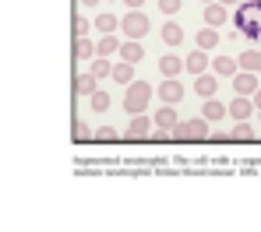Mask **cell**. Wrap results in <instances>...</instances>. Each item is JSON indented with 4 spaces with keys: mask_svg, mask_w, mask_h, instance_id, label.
<instances>
[{
    "mask_svg": "<svg viewBox=\"0 0 261 232\" xmlns=\"http://www.w3.org/2000/svg\"><path fill=\"white\" fill-rule=\"evenodd\" d=\"M233 25H237L240 36H247V39H261V0H244V4H237Z\"/></svg>",
    "mask_w": 261,
    "mask_h": 232,
    "instance_id": "1",
    "label": "cell"
},
{
    "mask_svg": "<svg viewBox=\"0 0 261 232\" xmlns=\"http://www.w3.org/2000/svg\"><path fill=\"white\" fill-rule=\"evenodd\" d=\"M148 102H152V85L148 81H130L127 92H124V109L130 116H138V113L148 109Z\"/></svg>",
    "mask_w": 261,
    "mask_h": 232,
    "instance_id": "2",
    "label": "cell"
},
{
    "mask_svg": "<svg viewBox=\"0 0 261 232\" xmlns=\"http://www.w3.org/2000/svg\"><path fill=\"white\" fill-rule=\"evenodd\" d=\"M173 141H208V120L205 116H194V120H184L170 130Z\"/></svg>",
    "mask_w": 261,
    "mask_h": 232,
    "instance_id": "3",
    "label": "cell"
},
{
    "mask_svg": "<svg viewBox=\"0 0 261 232\" xmlns=\"http://www.w3.org/2000/svg\"><path fill=\"white\" fill-rule=\"evenodd\" d=\"M148 25H152V21H148V18H145V14L134 7L130 14H124V21H120V28H124V39H141V36L148 32Z\"/></svg>",
    "mask_w": 261,
    "mask_h": 232,
    "instance_id": "4",
    "label": "cell"
},
{
    "mask_svg": "<svg viewBox=\"0 0 261 232\" xmlns=\"http://www.w3.org/2000/svg\"><path fill=\"white\" fill-rule=\"evenodd\" d=\"M233 88H237V95H254L261 88L258 74H254V71H237V74H233Z\"/></svg>",
    "mask_w": 261,
    "mask_h": 232,
    "instance_id": "5",
    "label": "cell"
},
{
    "mask_svg": "<svg viewBox=\"0 0 261 232\" xmlns=\"http://www.w3.org/2000/svg\"><path fill=\"white\" fill-rule=\"evenodd\" d=\"M226 113L233 116V120H251V113H258L254 109V102H251V95H237L229 106H226Z\"/></svg>",
    "mask_w": 261,
    "mask_h": 232,
    "instance_id": "6",
    "label": "cell"
},
{
    "mask_svg": "<svg viewBox=\"0 0 261 232\" xmlns=\"http://www.w3.org/2000/svg\"><path fill=\"white\" fill-rule=\"evenodd\" d=\"M159 98H163L166 106H176V102H184V85H180L176 78H166V81L159 85Z\"/></svg>",
    "mask_w": 261,
    "mask_h": 232,
    "instance_id": "7",
    "label": "cell"
},
{
    "mask_svg": "<svg viewBox=\"0 0 261 232\" xmlns=\"http://www.w3.org/2000/svg\"><path fill=\"white\" fill-rule=\"evenodd\" d=\"M148 134H152V120H148L145 113H138V116L130 120V127H127V134H124V138H127V141H145Z\"/></svg>",
    "mask_w": 261,
    "mask_h": 232,
    "instance_id": "8",
    "label": "cell"
},
{
    "mask_svg": "<svg viewBox=\"0 0 261 232\" xmlns=\"http://www.w3.org/2000/svg\"><path fill=\"white\" fill-rule=\"evenodd\" d=\"M152 123H155V130H173L176 123H180V116H176V109H173V106H166V109H155Z\"/></svg>",
    "mask_w": 261,
    "mask_h": 232,
    "instance_id": "9",
    "label": "cell"
},
{
    "mask_svg": "<svg viewBox=\"0 0 261 232\" xmlns=\"http://www.w3.org/2000/svg\"><path fill=\"white\" fill-rule=\"evenodd\" d=\"M226 18H229V11H226V4H219V0H212V4H205V25H226Z\"/></svg>",
    "mask_w": 261,
    "mask_h": 232,
    "instance_id": "10",
    "label": "cell"
},
{
    "mask_svg": "<svg viewBox=\"0 0 261 232\" xmlns=\"http://www.w3.org/2000/svg\"><path fill=\"white\" fill-rule=\"evenodd\" d=\"M205 67H208V53H205V49H198V53H191V56L184 60V71H191L194 78L205 74Z\"/></svg>",
    "mask_w": 261,
    "mask_h": 232,
    "instance_id": "11",
    "label": "cell"
},
{
    "mask_svg": "<svg viewBox=\"0 0 261 232\" xmlns=\"http://www.w3.org/2000/svg\"><path fill=\"white\" fill-rule=\"evenodd\" d=\"M201 116H205L208 123H216V120H222V116H226V106H222L216 95H212V98H205V106H201Z\"/></svg>",
    "mask_w": 261,
    "mask_h": 232,
    "instance_id": "12",
    "label": "cell"
},
{
    "mask_svg": "<svg viewBox=\"0 0 261 232\" xmlns=\"http://www.w3.org/2000/svg\"><path fill=\"white\" fill-rule=\"evenodd\" d=\"M180 67H184V60H180L176 53L159 56V71H163V78H176V74H180Z\"/></svg>",
    "mask_w": 261,
    "mask_h": 232,
    "instance_id": "13",
    "label": "cell"
},
{
    "mask_svg": "<svg viewBox=\"0 0 261 232\" xmlns=\"http://www.w3.org/2000/svg\"><path fill=\"white\" fill-rule=\"evenodd\" d=\"M237 67H240V71H254V74H261V49H247V53H240Z\"/></svg>",
    "mask_w": 261,
    "mask_h": 232,
    "instance_id": "14",
    "label": "cell"
},
{
    "mask_svg": "<svg viewBox=\"0 0 261 232\" xmlns=\"http://www.w3.org/2000/svg\"><path fill=\"white\" fill-rule=\"evenodd\" d=\"M95 88H99V78H95L92 71H88V74H78V78H74V95H92Z\"/></svg>",
    "mask_w": 261,
    "mask_h": 232,
    "instance_id": "15",
    "label": "cell"
},
{
    "mask_svg": "<svg viewBox=\"0 0 261 232\" xmlns=\"http://www.w3.org/2000/svg\"><path fill=\"white\" fill-rule=\"evenodd\" d=\"M88 71H92L99 81H102V78H113V63H110V56H99V53L92 56V67H88Z\"/></svg>",
    "mask_w": 261,
    "mask_h": 232,
    "instance_id": "16",
    "label": "cell"
},
{
    "mask_svg": "<svg viewBox=\"0 0 261 232\" xmlns=\"http://www.w3.org/2000/svg\"><path fill=\"white\" fill-rule=\"evenodd\" d=\"M219 88V81L212 78V74H198V81H194V92L201 95V98H212Z\"/></svg>",
    "mask_w": 261,
    "mask_h": 232,
    "instance_id": "17",
    "label": "cell"
},
{
    "mask_svg": "<svg viewBox=\"0 0 261 232\" xmlns=\"http://www.w3.org/2000/svg\"><path fill=\"white\" fill-rule=\"evenodd\" d=\"M95 53H99V43H88L85 36L74 39V60H92Z\"/></svg>",
    "mask_w": 261,
    "mask_h": 232,
    "instance_id": "18",
    "label": "cell"
},
{
    "mask_svg": "<svg viewBox=\"0 0 261 232\" xmlns=\"http://www.w3.org/2000/svg\"><path fill=\"white\" fill-rule=\"evenodd\" d=\"M216 46H219V32L212 28V25H205V28L198 32V49H205V53H208V49H216Z\"/></svg>",
    "mask_w": 261,
    "mask_h": 232,
    "instance_id": "19",
    "label": "cell"
},
{
    "mask_svg": "<svg viewBox=\"0 0 261 232\" xmlns=\"http://www.w3.org/2000/svg\"><path fill=\"white\" fill-rule=\"evenodd\" d=\"M212 71H216L219 78H233V74H237V60H229V56H216V60H212Z\"/></svg>",
    "mask_w": 261,
    "mask_h": 232,
    "instance_id": "20",
    "label": "cell"
},
{
    "mask_svg": "<svg viewBox=\"0 0 261 232\" xmlns=\"http://www.w3.org/2000/svg\"><path fill=\"white\" fill-rule=\"evenodd\" d=\"M120 56H124L127 63H138V60L145 56V49H141V43H138V39H127V43L120 46Z\"/></svg>",
    "mask_w": 261,
    "mask_h": 232,
    "instance_id": "21",
    "label": "cell"
},
{
    "mask_svg": "<svg viewBox=\"0 0 261 232\" xmlns=\"http://www.w3.org/2000/svg\"><path fill=\"white\" fill-rule=\"evenodd\" d=\"M117 53H120V39H117V32H110V36L99 39V56H117Z\"/></svg>",
    "mask_w": 261,
    "mask_h": 232,
    "instance_id": "22",
    "label": "cell"
},
{
    "mask_svg": "<svg viewBox=\"0 0 261 232\" xmlns=\"http://www.w3.org/2000/svg\"><path fill=\"white\" fill-rule=\"evenodd\" d=\"M163 43H166V46H180V43H184V28H180L176 21L163 25Z\"/></svg>",
    "mask_w": 261,
    "mask_h": 232,
    "instance_id": "23",
    "label": "cell"
},
{
    "mask_svg": "<svg viewBox=\"0 0 261 232\" xmlns=\"http://www.w3.org/2000/svg\"><path fill=\"white\" fill-rule=\"evenodd\" d=\"M113 81H120V85H124V81H134V63H127V60H120V63H113Z\"/></svg>",
    "mask_w": 261,
    "mask_h": 232,
    "instance_id": "24",
    "label": "cell"
},
{
    "mask_svg": "<svg viewBox=\"0 0 261 232\" xmlns=\"http://www.w3.org/2000/svg\"><path fill=\"white\" fill-rule=\"evenodd\" d=\"M233 141H240V144H247V141H254V130H251V123L247 120H237V127H233Z\"/></svg>",
    "mask_w": 261,
    "mask_h": 232,
    "instance_id": "25",
    "label": "cell"
},
{
    "mask_svg": "<svg viewBox=\"0 0 261 232\" xmlns=\"http://www.w3.org/2000/svg\"><path fill=\"white\" fill-rule=\"evenodd\" d=\"M95 28H99L102 36H110V32H117V28H120V21H117L113 14H99V18H95Z\"/></svg>",
    "mask_w": 261,
    "mask_h": 232,
    "instance_id": "26",
    "label": "cell"
},
{
    "mask_svg": "<svg viewBox=\"0 0 261 232\" xmlns=\"http://www.w3.org/2000/svg\"><path fill=\"white\" fill-rule=\"evenodd\" d=\"M88 102H92V109H95V113H106V109H110V95L102 92V88H95V92L88 95Z\"/></svg>",
    "mask_w": 261,
    "mask_h": 232,
    "instance_id": "27",
    "label": "cell"
},
{
    "mask_svg": "<svg viewBox=\"0 0 261 232\" xmlns=\"http://www.w3.org/2000/svg\"><path fill=\"white\" fill-rule=\"evenodd\" d=\"M71 130H74V141H78V144H85V141H95V134L88 130V127L82 123V120H78V116H74V123H71Z\"/></svg>",
    "mask_w": 261,
    "mask_h": 232,
    "instance_id": "28",
    "label": "cell"
},
{
    "mask_svg": "<svg viewBox=\"0 0 261 232\" xmlns=\"http://www.w3.org/2000/svg\"><path fill=\"white\" fill-rule=\"evenodd\" d=\"M117 138H120V134H117L113 127H99V130H95V141H99V144H113Z\"/></svg>",
    "mask_w": 261,
    "mask_h": 232,
    "instance_id": "29",
    "label": "cell"
},
{
    "mask_svg": "<svg viewBox=\"0 0 261 232\" xmlns=\"http://www.w3.org/2000/svg\"><path fill=\"white\" fill-rule=\"evenodd\" d=\"M82 36H88V21L78 14V18H74V39H82Z\"/></svg>",
    "mask_w": 261,
    "mask_h": 232,
    "instance_id": "30",
    "label": "cell"
},
{
    "mask_svg": "<svg viewBox=\"0 0 261 232\" xmlns=\"http://www.w3.org/2000/svg\"><path fill=\"white\" fill-rule=\"evenodd\" d=\"M159 11L163 14H176L180 11V0H159Z\"/></svg>",
    "mask_w": 261,
    "mask_h": 232,
    "instance_id": "31",
    "label": "cell"
},
{
    "mask_svg": "<svg viewBox=\"0 0 261 232\" xmlns=\"http://www.w3.org/2000/svg\"><path fill=\"white\" fill-rule=\"evenodd\" d=\"M251 102H254V109H258V113H261V88H258V92H254V95H251Z\"/></svg>",
    "mask_w": 261,
    "mask_h": 232,
    "instance_id": "32",
    "label": "cell"
},
{
    "mask_svg": "<svg viewBox=\"0 0 261 232\" xmlns=\"http://www.w3.org/2000/svg\"><path fill=\"white\" fill-rule=\"evenodd\" d=\"M78 4H82V7H95L99 0H78Z\"/></svg>",
    "mask_w": 261,
    "mask_h": 232,
    "instance_id": "33",
    "label": "cell"
},
{
    "mask_svg": "<svg viewBox=\"0 0 261 232\" xmlns=\"http://www.w3.org/2000/svg\"><path fill=\"white\" fill-rule=\"evenodd\" d=\"M124 4H127V7H141L145 0H124Z\"/></svg>",
    "mask_w": 261,
    "mask_h": 232,
    "instance_id": "34",
    "label": "cell"
},
{
    "mask_svg": "<svg viewBox=\"0 0 261 232\" xmlns=\"http://www.w3.org/2000/svg\"><path fill=\"white\" fill-rule=\"evenodd\" d=\"M219 4H226V7H229V4H237V0H219Z\"/></svg>",
    "mask_w": 261,
    "mask_h": 232,
    "instance_id": "35",
    "label": "cell"
},
{
    "mask_svg": "<svg viewBox=\"0 0 261 232\" xmlns=\"http://www.w3.org/2000/svg\"><path fill=\"white\" fill-rule=\"evenodd\" d=\"M205 4H212V0H205Z\"/></svg>",
    "mask_w": 261,
    "mask_h": 232,
    "instance_id": "36",
    "label": "cell"
}]
</instances>
